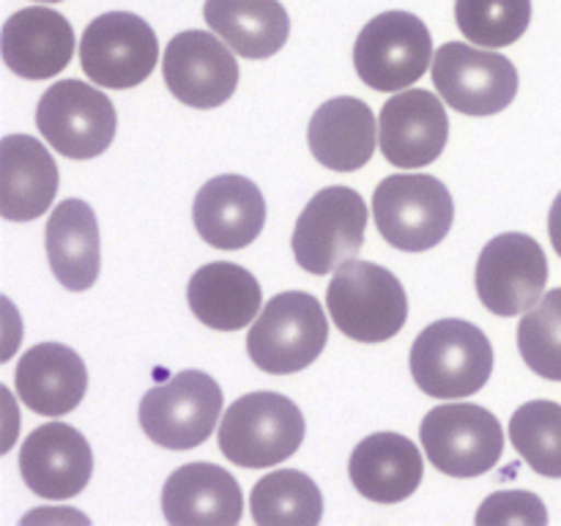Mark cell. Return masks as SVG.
<instances>
[{
    "mask_svg": "<svg viewBox=\"0 0 561 526\" xmlns=\"http://www.w3.org/2000/svg\"><path fill=\"white\" fill-rule=\"evenodd\" d=\"M373 219L378 233L392 247L403 252H425L447 239L455 203L436 175H387L373 195Z\"/></svg>",
    "mask_w": 561,
    "mask_h": 526,
    "instance_id": "obj_5",
    "label": "cell"
},
{
    "mask_svg": "<svg viewBox=\"0 0 561 526\" xmlns=\"http://www.w3.org/2000/svg\"><path fill=\"white\" fill-rule=\"evenodd\" d=\"M222 414V389L208 373L181 370L140 400V427L168 449L201 447Z\"/></svg>",
    "mask_w": 561,
    "mask_h": 526,
    "instance_id": "obj_7",
    "label": "cell"
},
{
    "mask_svg": "<svg viewBox=\"0 0 561 526\" xmlns=\"http://www.w3.org/2000/svg\"><path fill=\"white\" fill-rule=\"evenodd\" d=\"M192 219L203 241L219 250H241L261 236L266 225V201L255 181L225 173L197 190Z\"/></svg>",
    "mask_w": 561,
    "mask_h": 526,
    "instance_id": "obj_17",
    "label": "cell"
},
{
    "mask_svg": "<svg viewBox=\"0 0 561 526\" xmlns=\"http://www.w3.org/2000/svg\"><path fill=\"white\" fill-rule=\"evenodd\" d=\"M455 22L477 47H510L529 27L531 0H455Z\"/></svg>",
    "mask_w": 561,
    "mask_h": 526,
    "instance_id": "obj_29",
    "label": "cell"
},
{
    "mask_svg": "<svg viewBox=\"0 0 561 526\" xmlns=\"http://www.w3.org/2000/svg\"><path fill=\"white\" fill-rule=\"evenodd\" d=\"M510 438L520 458L542 477L561 480V405L529 400L510 420Z\"/></svg>",
    "mask_w": 561,
    "mask_h": 526,
    "instance_id": "obj_28",
    "label": "cell"
},
{
    "mask_svg": "<svg viewBox=\"0 0 561 526\" xmlns=\"http://www.w3.org/2000/svg\"><path fill=\"white\" fill-rule=\"evenodd\" d=\"M75 55V27L64 14L31 5L11 14L3 25V60L22 80L60 75Z\"/></svg>",
    "mask_w": 561,
    "mask_h": 526,
    "instance_id": "obj_19",
    "label": "cell"
},
{
    "mask_svg": "<svg viewBox=\"0 0 561 526\" xmlns=\"http://www.w3.org/2000/svg\"><path fill=\"white\" fill-rule=\"evenodd\" d=\"M367 203L351 186H327L310 197L296 219L290 247L305 272H337L343 263L354 261L365 244Z\"/></svg>",
    "mask_w": 561,
    "mask_h": 526,
    "instance_id": "obj_6",
    "label": "cell"
},
{
    "mask_svg": "<svg viewBox=\"0 0 561 526\" xmlns=\"http://www.w3.org/2000/svg\"><path fill=\"white\" fill-rule=\"evenodd\" d=\"M477 524L499 526V524H526L542 526L548 524V510L542 499L531 491H499L491 493L477 510Z\"/></svg>",
    "mask_w": 561,
    "mask_h": 526,
    "instance_id": "obj_31",
    "label": "cell"
},
{
    "mask_svg": "<svg viewBox=\"0 0 561 526\" xmlns=\"http://www.w3.org/2000/svg\"><path fill=\"white\" fill-rule=\"evenodd\" d=\"M548 233H551L553 250L561 258V192L557 195V201H553L551 214H548Z\"/></svg>",
    "mask_w": 561,
    "mask_h": 526,
    "instance_id": "obj_32",
    "label": "cell"
},
{
    "mask_svg": "<svg viewBox=\"0 0 561 526\" xmlns=\"http://www.w3.org/2000/svg\"><path fill=\"white\" fill-rule=\"evenodd\" d=\"M305 416L279 392L241 395L219 422V449L244 469H263L288 460L305 442Z\"/></svg>",
    "mask_w": 561,
    "mask_h": 526,
    "instance_id": "obj_3",
    "label": "cell"
},
{
    "mask_svg": "<svg viewBox=\"0 0 561 526\" xmlns=\"http://www.w3.org/2000/svg\"><path fill=\"white\" fill-rule=\"evenodd\" d=\"M208 27L250 60L272 58L290 36V16L279 0H206Z\"/></svg>",
    "mask_w": 561,
    "mask_h": 526,
    "instance_id": "obj_26",
    "label": "cell"
},
{
    "mask_svg": "<svg viewBox=\"0 0 561 526\" xmlns=\"http://www.w3.org/2000/svg\"><path fill=\"white\" fill-rule=\"evenodd\" d=\"M20 400L42 416H66L88 392L85 362L60 343H38L22 354L14 373Z\"/></svg>",
    "mask_w": 561,
    "mask_h": 526,
    "instance_id": "obj_21",
    "label": "cell"
},
{
    "mask_svg": "<svg viewBox=\"0 0 561 526\" xmlns=\"http://www.w3.org/2000/svg\"><path fill=\"white\" fill-rule=\"evenodd\" d=\"M334 327L356 343L392 340L409 318V296L389 268L370 261H348L327 288Z\"/></svg>",
    "mask_w": 561,
    "mask_h": 526,
    "instance_id": "obj_2",
    "label": "cell"
},
{
    "mask_svg": "<svg viewBox=\"0 0 561 526\" xmlns=\"http://www.w3.org/2000/svg\"><path fill=\"white\" fill-rule=\"evenodd\" d=\"M58 192V164L42 140L5 135L0 140V214L11 222L38 219Z\"/></svg>",
    "mask_w": 561,
    "mask_h": 526,
    "instance_id": "obj_20",
    "label": "cell"
},
{
    "mask_svg": "<svg viewBox=\"0 0 561 526\" xmlns=\"http://www.w3.org/2000/svg\"><path fill=\"white\" fill-rule=\"evenodd\" d=\"M493 373V345L480 327L444 318L411 345V376L431 398L458 400L480 392Z\"/></svg>",
    "mask_w": 561,
    "mask_h": 526,
    "instance_id": "obj_1",
    "label": "cell"
},
{
    "mask_svg": "<svg viewBox=\"0 0 561 526\" xmlns=\"http://www.w3.org/2000/svg\"><path fill=\"white\" fill-rule=\"evenodd\" d=\"M518 348L537 376L561 381V288L548 290L520 318Z\"/></svg>",
    "mask_w": 561,
    "mask_h": 526,
    "instance_id": "obj_30",
    "label": "cell"
},
{
    "mask_svg": "<svg viewBox=\"0 0 561 526\" xmlns=\"http://www.w3.org/2000/svg\"><path fill=\"white\" fill-rule=\"evenodd\" d=\"M162 510L175 526H233L244 513V493L222 466L186 464L164 482Z\"/></svg>",
    "mask_w": 561,
    "mask_h": 526,
    "instance_id": "obj_18",
    "label": "cell"
},
{
    "mask_svg": "<svg viewBox=\"0 0 561 526\" xmlns=\"http://www.w3.org/2000/svg\"><path fill=\"white\" fill-rule=\"evenodd\" d=\"M159 60L153 27L131 11H110L88 22L80 42V64L88 80L113 91L137 88Z\"/></svg>",
    "mask_w": 561,
    "mask_h": 526,
    "instance_id": "obj_11",
    "label": "cell"
},
{
    "mask_svg": "<svg viewBox=\"0 0 561 526\" xmlns=\"http://www.w3.org/2000/svg\"><path fill=\"white\" fill-rule=\"evenodd\" d=\"M20 471L36 496L64 502L91 482L93 453L88 438L66 422H47L22 442Z\"/></svg>",
    "mask_w": 561,
    "mask_h": 526,
    "instance_id": "obj_16",
    "label": "cell"
},
{
    "mask_svg": "<svg viewBox=\"0 0 561 526\" xmlns=\"http://www.w3.org/2000/svg\"><path fill=\"white\" fill-rule=\"evenodd\" d=\"M348 474L356 491L376 504H398L420 488L425 460L400 433H373L351 453Z\"/></svg>",
    "mask_w": 561,
    "mask_h": 526,
    "instance_id": "obj_22",
    "label": "cell"
},
{
    "mask_svg": "<svg viewBox=\"0 0 561 526\" xmlns=\"http://www.w3.org/2000/svg\"><path fill=\"white\" fill-rule=\"evenodd\" d=\"M47 261L55 279L69 290H88L99 279L102 247H99L96 214L80 197H66L47 219Z\"/></svg>",
    "mask_w": 561,
    "mask_h": 526,
    "instance_id": "obj_25",
    "label": "cell"
},
{
    "mask_svg": "<svg viewBox=\"0 0 561 526\" xmlns=\"http://www.w3.org/2000/svg\"><path fill=\"white\" fill-rule=\"evenodd\" d=\"M329 340V321L321 301L305 290H285L266 301L247 334L250 359L272 376L305 370L321 356Z\"/></svg>",
    "mask_w": 561,
    "mask_h": 526,
    "instance_id": "obj_4",
    "label": "cell"
},
{
    "mask_svg": "<svg viewBox=\"0 0 561 526\" xmlns=\"http://www.w3.org/2000/svg\"><path fill=\"white\" fill-rule=\"evenodd\" d=\"M427 460L442 474L480 477L502 460V422L488 409L474 403H447L427 411L420 427Z\"/></svg>",
    "mask_w": 561,
    "mask_h": 526,
    "instance_id": "obj_9",
    "label": "cell"
},
{
    "mask_svg": "<svg viewBox=\"0 0 561 526\" xmlns=\"http://www.w3.org/2000/svg\"><path fill=\"white\" fill-rule=\"evenodd\" d=\"M548 285V258L526 233L488 241L477 261V294L493 316L513 318L531 310Z\"/></svg>",
    "mask_w": 561,
    "mask_h": 526,
    "instance_id": "obj_13",
    "label": "cell"
},
{
    "mask_svg": "<svg viewBox=\"0 0 561 526\" xmlns=\"http://www.w3.org/2000/svg\"><path fill=\"white\" fill-rule=\"evenodd\" d=\"M447 137L449 118L436 93L409 88L381 107L378 146L394 168L416 170L436 162L447 148Z\"/></svg>",
    "mask_w": 561,
    "mask_h": 526,
    "instance_id": "obj_15",
    "label": "cell"
},
{
    "mask_svg": "<svg viewBox=\"0 0 561 526\" xmlns=\"http://www.w3.org/2000/svg\"><path fill=\"white\" fill-rule=\"evenodd\" d=\"M186 301L201 323L217 332L250 327L263 307L261 283L250 268L230 261L206 263L197 268L186 288Z\"/></svg>",
    "mask_w": 561,
    "mask_h": 526,
    "instance_id": "obj_24",
    "label": "cell"
},
{
    "mask_svg": "<svg viewBox=\"0 0 561 526\" xmlns=\"http://www.w3.org/2000/svg\"><path fill=\"white\" fill-rule=\"evenodd\" d=\"M252 518L263 526H316L323 518L321 488L296 469H279L255 482Z\"/></svg>",
    "mask_w": 561,
    "mask_h": 526,
    "instance_id": "obj_27",
    "label": "cell"
},
{
    "mask_svg": "<svg viewBox=\"0 0 561 526\" xmlns=\"http://www.w3.org/2000/svg\"><path fill=\"white\" fill-rule=\"evenodd\" d=\"M162 75L170 93L195 110L219 107L239 85V64L233 53L208 31H184L170 38Z\"/></svg>",
    "mask_w": 561,
    "mask_h": 526,
    "instance_id": "obj_14",
    "label": "cell"
},
{
    "mask_svg": "<svg viewBox=\"0 0 561 526\" xmlns=\"http://www.w3.org/2000/svg\"><path fill=\"white\" fill-rule=\"evenodd\" d=\"M433 85L444 102L463 115H496L518 93V69L485 47L447 42L433 55Z\"/></svg>",
    "mask_w": 561,
    "mask_h": 526,
    "instance_id": "obj_12",
    "label": "cell"
},
{
    "mask_svg": "<svg viewBox=\"0 0 561 526\" xmlns=\"http://www.w3.org/2000/svg\"><path fill=\"white\" fill-rule=\"evenodd\" d=\"M36 3H60V0H36Z\"/></svg>",
    "mask_w": 561,
    "mask_h": 526,
    "instance_id": "obj_33",
    "label": "cell"
},
{
    "mask_svg": "<svg viewBox=\"0 0 561 526\" xmlns=\"http://www.w3.org/2000/svg\"><path fill=\"white\" fill-rule=\"evenodd\" d=\"M431 60V31L409 11H383L373 16L354 44L356 75L376 91H403L414 85Z\"/></svg>",
    "mask_w": 561,
    "mask_h": 526,
    "instance_id": "obj_8",
    "label": "cell"
},
{
    "mask_svg": "<svg viewBox=\"0 0 561 526\" xmlns=\"http://www.w3.org/2000/svg\"><path fill=\"white\" fill-rule=\"evenodd\" d=\"M36 126L64 157L93 159L110 148L118 118L107 93L82 80H60L38 99Z\"/></svg>",
    "mask_w": 561,
    "mask_h": 526,
    "instance_id": "obj_10",
    "label": "cell"
},
{
    "mask_svg": "<svg viewBox=\"0 0 561 526\" xmlns=\"http://www.w3.org/2000/svg\"><path fill=\"white\" fill-rule=\"evenodd\" d=\"M310 151L323 168L354 173L373 159L378 142L376 115L362 99L337 96L323 102L307 129Z\"/></svg>",
    "mask_w": 561,
    "mask_h": 526,
    "instance_id": "obj_23",
    "label": "cell"
}]
</instances>
